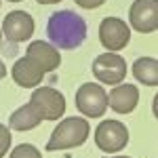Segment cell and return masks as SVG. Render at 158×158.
<instances>
[{
	"instance_id": "cell-1",
	"label": "cell",
	"mask_w": 158,
	"mask_h": 158,
	"mask_svg": "<svg viewBox=\"0 0 158 158\" xmlns=\"http://www.w3.org/2000/svg\"><path fill=\"white\" fill-rule=\"evenodd\" d=\"M47 36L57 49H76L86 38V21L74 11H57L47 21Z\"/></svg>"
},
{
	"instance_id": "cell-2",
	"label": "cell",
	"mask_w": 158,
	"mask_h": 158,
	"mask_svg": "<svg viewBox=\"0 0 158 158\" xmlns=\"http://www.w3.org/2000/svg\"><path fill=\"white\" fill-rule=\"evenodd\" d=\"M91 135V124L86 118H63V120L55 127V131L51 135L49 143H47V152H61V150H70V148L82 146Z\"/></svg>"
},
{
	"instance_id": "cell-3",
	"label": "cell",
	"mask_w": 158,
	"mask_h": 158,
	"mask_svg": "<svg viewBox=\"0 0 158 158\" xmlns=\"http://www.w3.org/2000/svg\"><path fill=\"white\" fill-rule=\"evenodd\" d=\"M129 143V129L120 120H101L95 129V146L101 152L116 154Z\"/></svg>"
},
{
	"instance_id": "cell-4",
	"label": "cell",
	"mask_w": 158,
	"mask_h": 158,
	"mask_svg": "<svg viewBox=\"0 0 158 158\" xmlns=\"http://www.w3.org/2000/svg\"><path fill=\"white\" fill-rule=\"evenodd\" d=\"M76 108L86 118H101L108 110L106 89L95 82H85L76 91Z\"/></svg>"
},
{
	"instance_id": "cell-5",
	"label": "cell",
	"mask_w": 158,
	"mask_h": 158,
	"mask_svg": "<svg viewBox=\"0 0 158 158\" xmlns=\"http://www.w3.org/2000/svg\"><path fill=\"white\" fill-rule=\"evenodd\" d=\"M93 74L101 85H120L127 76V61L122 55L118 53H112V51H106L95 57L93 61Z\"/></svg>"
},
{
	"instance_id": "cell-6",
	"label": "cell",
	"mask_w": 158,
	"mask_h": 158,
	"mask_svg": "<svg viewBox=\"0 0 158 158\" xmlns=\"http://www.w3.org/2000/svg\"><path fill=\"white\" fill-rule=\"evenodd\" d=\"M131 40V27L118 17H106L99 23V42L106 51H122Z\"/></svg>"
},
{
	"instance_id": "cell-7",
	"label": "cell",
	"mask_w": 158,
	"mask_h": 158,
	"mask_svg": "<svg viewBox=\"0 0 158 158\" xmlns=\"http://www.w3.org/2000/svg\"><path fill=\"white\" fill-rule=\"evenodd\" d=\"M38 108L42 120H59L65 112V97L53 86H38L30 99Z\"/></svg>"
},
{
	"instance_id": "cell-8",
	"label": "cell",
	"mask_w": 158,
	"mask_h": 158,
	"mask_svg": "<svg viewBox=\"0 0 158 158\" xmlns=\"http://www.w3.org/2000/svg\"><path fill=\"white\" fill-rule=\"evenodd\" d=\"M129 23L135 32L152 34L158 27V0H135L129 9Z\"/></svg>"
},
{
	"instance_id": "cell-9",
	"label": "cell",
	"mask_w": 158,
	"mask_h": 158,
	"mask_svg": "<svg viewBox=\"0 0 158 158\" xmlns=\"http://www.w3.org/2000/svg\"><path fill=\"white\" fill-rule=\"evenodd\" d=\"M2 34L9 42H25L34 34V19L25 11H11L2 21Z\"/></svg>"
},
{
	"instance_id": "cell-10",
	"label": "cell",
	"mask_w": 158,
	"mask_h": 158,
	"mask_svg": "<svg viewBox=\"0 0 158 158\" xmlns=\"http://www.w3.org/2000/svg\"><path fill=\"white\" fill-rule=\"evenodd\" d=\"M44 74L47 72L32 57H27V55L21 57V59H17L15 65L11 68V76H13V80H15V85L23 86V89H36L42 82Z\"/></svg>"
},
{
	"instance_id": "cell-11",
	"label": "cell",
	"mask_w": 158,
	"mask_h": 158,
	"mask_svg": "<svg viewBox=\"0 0 158 158\" xmlns=\"http://www.w3.org/2000/svg\"><path fill=\"white\" fill-rule=\"evenodd\" d=\"M25 55L32 57L47 74L55 72L61 65V55H59V51H57V47H53L51 42H44V40H32L27 44Z\"/></svg>"
},
{
	"instance_id": "cell-12",
	"label": "cell",
	"mask_w": 158,
	"mask_h": 158,
	"mask_svg": "<svg viewBox=\"0 0 158 158\" xmlns=\"http://www.w3.org/2000/svg\"><path fill=\"white\" fill-rule=\"evenodd\" d=\"M139 91L135 85H114L108 93V108H112L116 114H129L137 108Z\"/></svg>"
},
{
	"instance_id": "cell-13",
	"label": "cell",
	"mask_w": 158,
	"mask_h": 158,
	"mask_svg": "<svg viewBox=\"0 0 158 158\" xmlns=\"http://www.w3.org/2000/svg\"><path fill=\"white\" fill-rule=\"evenodd\" d=\"M40 122H42V116H40L38 108L30 101V103H25V106H21V108H17L11 114V118H9V127H11L13 131H30V129H36Z\"/></svg>"
},
{
	"instance_id": "cell-14",
	"label": "cell",
	"mask_w": 158,
	"mask_h": 158,
	"mask_svg": "<svg viewBox=\"0 0 158 158\" xmlns=\"http://www.w3.org/2000/svg\"><path fill=\"white\" fill-rule=\"evenodd\" d=\"M133 76L137 82L146 86H158V59L154 57H139L133 63Z\"/></svg>"
},
{
	"instance_id": "cell-15",
	"label": "cell",
	"mask_w": 158,
	"mask_h": 158,
	"mask_svg": "<svg viewBox=\"0 0 158 158\" xmlns=\"http://www.w3.org/2000/svg\"><path fill=\"white\" fill-rule=\"evenodd\" d=\"M11 158H42V152L32 143H19L11 152Z\"/></svg>"
},
{
	"instance_id": "cell-16",
	"label": "cell",
	"mask_w": 158,
	"mask_h": 158,
	"mask_svg": "<svg viewBox=\"0 0 158 158\" xmlns=\"http://www.w3.org/2000/svg\"><path fill=\"white\" fill-rule=\"evenodd\" d=\"M11 141H13V135H11V129L6 124L0 122V158L6 156V152L11 150Z\"/></svg>"
},
{
	"instance_id": "cell-17",
	"label": "cell",
	"mask_w": 158,
	"mask_h": 158,
	"mask_svg": "<svg viewBox=\"0 0 158 158\" xmlns=\"http://www.w3.org/2000/svg\"><path fill=\"white\" fill-rule=\"evenodd\" d=\"M78 6H82V9H97V6H101L106 0H74Z\"/></svg>"
},
{
	"instance_id": "cell-18",
	"label": "cell",
	"mask_w": 158,
	"mask_h": 158,
	"mask_svg": "<svg viewBox=\"0 0 158 158\" xmlns=\"http://www.w3.org/2000/svg\"><path fill=\"white\" fill-rule=\"evenodd\" d=\"M6 76V68H4V63H2V57H0V80Z\"/></svg>"
},
{
	"instance_id": "cell-19",
	"label": "cell",
	"mask_w": 158,
	"mask_h": 158,
	"mask_svg": "<svg viewBox=\"0 0 158 158\" xmlns=\"http://www.w3.org/2000/svg\"><path fill=\"white\" fill-rule=\"evenodd\" d=\"M40 4H57V2H61V0H38Z\"/></svg>"
},
{
	"instance_id": "cell-20",
	"label": "cell",
	"mask_w": 158,
	"mask_h": 158,
	"mask_svg": "<svg viewBox=\"0 0 158 158\" xmlns=\"http://www.w3.org/2000/svg\"><path fill=\"white\" fill-rule=\"evenodd\" d=\"M103 158H131V156H120V154H112V156H103Z\"/></svg>"
},
{
	"instance_id": "cell-21",
	"label": "cell",
	"mask_w": 158,
	"mask_h": 158,
	"mask_svg": "<svg viewBox=\"0 0 158 158\" xmlns=\"http://www.w3.org/2000/svg\"><path fill=\"white\" fill-rule=\"evenodd\" d=\"M9 2H21V0H9Z\"/></svg>"
},
{
	"instance_id": "cell-22",
	"label": "cell",
	"mask_w": 158,
	"mask_h": 158,
	"mask_svg": "<svg viewBox=\"0 0 158 158\" xmlns=\"http://www.w3.org/2000/svg\"><path fill=\"white\" fill-rule=\"evenodd\" d=\"M0 42H2V32H0Z\"/></svg>"
},
{
	"instance_id": "cell-23",
	"label": "cell",
	"mask_w": 158,
	"mask_h": 158,
	"mask_svg": "<svg viewBox=\"0 0 158 158\" xmlns=\"http://www.w3.org/2000/svg\"><path fill=\"white\" fill-rule=\"evenodd\" d=\"M0 4H2V0H0Z\"/></svg>"
}]
</instances>
